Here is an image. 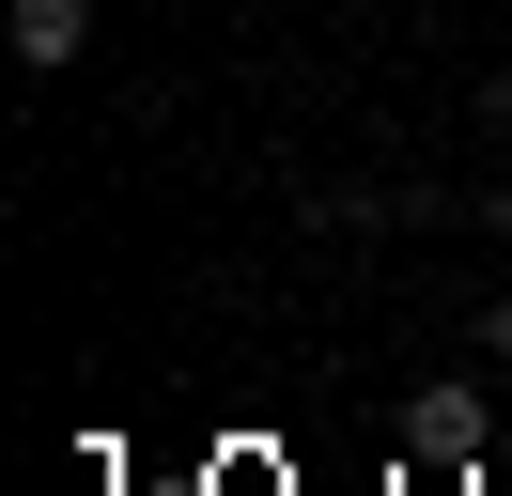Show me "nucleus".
Listing matches in <instances>:
<instances>
[{"mask_svg": "<svg viewBox=\"0 0 512 496\" xmlns=\"http://www.w3.org/2000/svg\"><path fill=\"white\" fill-rule=\"evenodd\" d=\"M0 31H16V62H32V78H63V62L94 47V0H16Z\"/></svg>", "mask_w": 512, "mask_h": 496, "instance_id": "obj_1", "label": "nucleus"}, {"mask_svg": "<svg viewBox=\"0 0 512 496\" xmlns=\"http://www.w3.org/2000/svg\"><path fill=\"white\" fill-rule=\"evenodd\" d=\"M404 450H419V465H481V403H466V388H419V403H404Z\"/></svg>", "mask_w": 512, "mask_h": 496, "instance_id": "obj_2", "label": "nucleus"}, {"mask_svg": "<svg viewBox=\"0 0 512 496\" xmlns=\"http://www.w3.org/2000/svg\"><path fill=\"white\" fill-rule=\"evenodd\" d=\"M481 124H497V140H512V62H497V78H481Z\"/></svg>", "mask_w": 512, "mask_h": 496, "instance_id": "obj_3", "label": "nucleus"}, {"mask_svg": "<svg viewBox=\"0 0 512 496\" xmlns=\"http://www.w3.org/2000/svg\"><path fill=\"white\" fill-rule=\"evenodd\" d=\"M497 372H512V310H497Z\"/></svg>", "mask_w": 512, "mask_h": 496, "instance_id": "obj_4", "label": "nucleus"}, {"mask_svg": "<svg viewBox=\"0 0 512 496\" xmlns=\"http://www.w3.org/2000/svg\"><path fill=\"white\" fill-rule=\"evenodd\" d=\"M497 233H512V186H497Z\"/></svg>", "mask_w": 512, "mask_h": 496, "instance_id": "obj_5", "label": "nucleus"}]
</instances>
